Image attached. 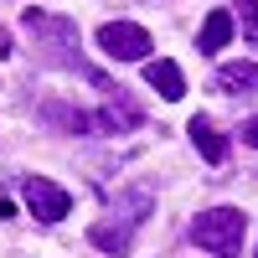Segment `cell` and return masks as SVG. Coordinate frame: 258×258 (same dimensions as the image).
I'll use <instances>...</instances> for the list:
<instances>
[{
  "mask_svg": "<svg viewBox=\"0 0 258 258\" xmlns=\"http://www.w3.org/2000/svg\"><path fill=\"white\" fill-rule=\"evenodd\" d=\"M21 197H26V207L36 212L41 222H62L73 212V197L57 181H47V176H26V181H21Z\"/></svg>",
  "mask_w": 258,
  "mask_h": 258,
  "instance_id": "5",
  "label": "cell"
},
{
  "mask_svg": "<svg viewBox=\"0 0 258 258\" xmlns=\"http://www.w3.org/2000/svg\"><path fill=\"white\" fill-rule=\"evenodd\" d=\"M88 243L103 248L109 258H124L129 248H135V222H124V217H103V222L88 227Z\"/></svg>",
  "mask_w": 258,
  "mask_h": 258,
  "instance_id": "6",
  "label": "cell"
},
{
  "mask_svg": "<svg viewBox=\"0 0 258 258\" xmlns=\"http://www.w3.org/2000/svg\"><path fill=\"white\" fill-rule=\"evenodd\" d=\"M227 41H232V11H212L202 21V31H197V52L202 57H217Z\"/></svg>",
  "mask_w": 258,
  "mask_h": 258,
  "instance_id": "9",
  "label": "cell"
},
{
  "mask_svg": "<svg viewBox=\"0 0 258 258\" xmlns=\"http://www.w3.org/2000/svg\"><path fill=\"white\" fill-rule=\"evenodd\" d=\"M186 135H191V145L202 150V160H212V165H222V160H227V140H222V129L212 124L207 114L191 119V124H186Z\"/></svg>",
  "mask_w": 258,
  "mask_h": 258,
  "instance_id": "7",
  "label": "cell"
},
{
  "mask_svg": "<svg viewBox=\"0 0 258 258\" xmlns=\"http://www.w3.org/2000/svg\"><path fill=\"white\" fill-rule=\"evenodd\" d=\"M11 52H16V47H11V36H6V31H0V57H11Z\"/></svg>",
  "mask_w": 258,
  "mask_h": 258,
  "instance_id": "14",
  "label": "cell"
},
{
  "mask_svg": "<svg viewBox=\"0 0 258 258\" xmlns=\"http://www.w3.org/2000/svg\"><path fill=\"white\" fill-rule=\"evenodd\" d=\"M150 207H155V197H150V186H129V191H119L114 197V217H124V222H145L150 217Z\"/></svg>",
  "mask_w": 258,
  "mask_h": 258,
  "instance_id": "11",
  "label": "cell"
},
{
  "mask_svg": "<svg viewBox=\"0 0 258 258\" xmlns=\"http://www.w3.org/2000/svg\"><path fill=\"white\" fill-rule=\"evenodd\" d=\"M253 258H258V253H253Z\"/></svg>",
  "mask_w": 258,
  "mask_h": 258,
  "instance_id": "15",
  "label": "cell"
},
{
  "mask_svg": "<svg viewBox=\"0 0 258 258\" xmlns=\"http://www.w3.org/2000/svg\"><path fill=\"white\" fill-rule=\"evenodd\" d=\"M150 47H155V36L140 21H103L98 26V52L114 62H150Z\"/></svg>",
  "mask_w": 258,
  "mask_h": 258,
  "instance_id": "4",
  "label": "cell"
},
{
  "mask_svg": "<svg viewBox=\"0 0 258 258\" xmlns=\"http://www.w3.org/2000/svg\"><path fill=\"white\" fill-rule=\"evenodd\" d=\"M145 83H150V88H155L160 98H170V103H176V98H186V78H181V68H176L170 57L145 62Z\"/></svg>",
  "mask_w": 258,
  "mask_h": 258,
  "instance_id": "8",
  "label": "cell"
},
{
  "mask_svg": "<svg viewBox=\"0 0 258 258\" xmlns=\"http://www.w3.org/2000/svg\"><path fill=\"white\" fill-rule=\"evenodd\" d=\"M238 6H243V21H248V26H258V0H238Z\"/></svg>",
  "mask_w": 258,
  "mask_h": 258,
  "instance_id": "13",
  "label": "cell"
},
{
  "mask_svg": "<svg viewBox=\"0 0 258 258\" xmlns=\"http://www.w3.org/2000/svg\"><path fill=\"white\" fill-rule=\"evenodd\" d=\"M238 135H243V145H253V150H258V114H253V119H243Z\"/></svg>",
  "mask_w": 258,
  "mask_h": 258,
  "instance_id": "12",
  "label": "cell"
},
{
  "mask_svg": "<svg viewBox=\"0 0 258 258\" xmlns=\"http://www.w3.org/2000/svg\"><path fill=\"white\" fill-rule=\"evenodd\" d=\"M217 88L222 93H258V62H222Z\"/></svg>",
  "mask_w": 258,
  "mask_h": 258,
  "instance_id": "10",
  "label": "cell"
},
{
  "mask_svg": "<svg viewBox=\"0 0 258 258\" xmlns=\"http://www.w3.org/2000/svg\"><path fill=\"white\" fill-rule=\"evenodd\" d=\"M243 232H248V212H238V207H207V212H197V222H191V238L207 253H217V258L238 253Z\"/></svg>",
  "mask_w": 258,
  "mask_h": 258,
  "instance_id": "3",
  "label": "cell"
},
{
  "mask_svg": "<svg viewBox=\"0 0 258 258\" xmlns=\"http://www.w3.org/2000/svg\"><path fill=\"white\" fill-rule=\"evenodd\" d=\"M21 26H26L31 36H36V47H47V57L52 62H62V68H78V73H88L98 88H109V83H103L88 62H83V52H78V21H68V16H52V11H26L21 16Z\"/></svg>",
  "mask_w": 258,
  "mask_h": 258,
  "instance_id": "2",
  "label": "cell"
},
{
  "mask_svg": "<svg viewBox=\"0 0 258 258\" xmlns=\"http://www.w3.org/2000/svg\"><path fill=\"white\" fill-rule=\"evenodd\" d=\"M41 119L57 124L62 135H124V129H140L145 114L135 109V103H109V109H73V103H57L47 98L41 103Z\"/></svg>",
  "mask_w": 258,
  "mask_h": 258,
  "instance_id": "1",
  "label": "cell"
}]
</instances>
